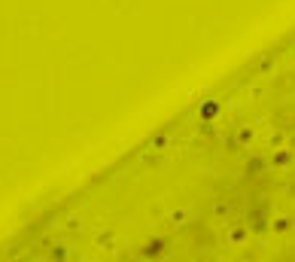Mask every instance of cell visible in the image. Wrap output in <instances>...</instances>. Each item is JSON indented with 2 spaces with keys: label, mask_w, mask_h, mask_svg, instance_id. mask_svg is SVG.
Returning a JSON list of instances; mask_svg holds the SVG:
<instances>
[{
  "label": "cell",
  "mask_w": 295,
  "mask_h": 262,
  "mask_svg": "<svg viewBox=\"0 0 295 262\" xmlns=\"http://www.w3.org/2000/svg\"><path fill=\"white\" fill-rule=\"evenodd\" d=\"M216 113H219V107H216V104H204V107H201V116H204V119H213Z\"/></svg>",
  "instance_id": "6da1fadb"
},
{
  "label": "cell",
  "mask_w": 295,
  "mask_h": 262,
  "mask_svg": "<svg viewBox=\"0 0 295 262\" xmlns=\"http://www.w3.org/2000/svg\"><path fill=\"white\" fill-rule=\"evenodd\" d=\"M162 247H164V241H152L149 247H146V256H152V253H162Z\"/></svg>",
  "instance_id": "7a4b0ae2"
}]
</instances>
